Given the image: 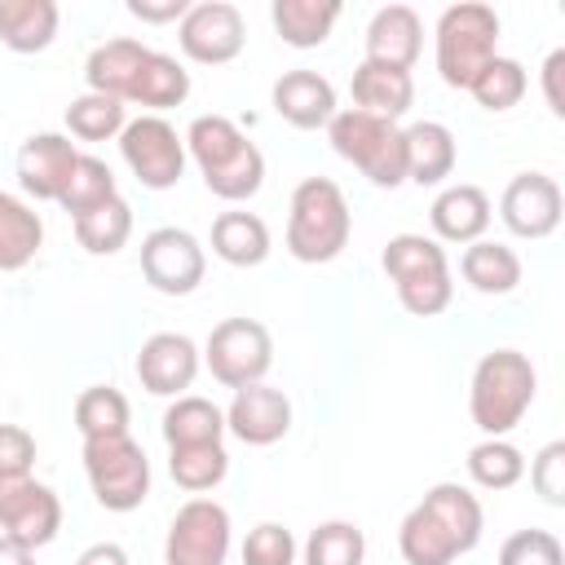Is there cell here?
Segmentation results:
<instances>
[{"label": "cell", "mask_w": 565, "mask_h": 565, "mask_svg": "<svg viewBox=\"0 0 565 565\" xmlns=\"http://www.w3.org/2000/svg\"><path fill=\"white\" fill-rule=\"evenodd\" d=\"M349 203L344 190L327 177H305L291 190V212H287V252L305 265H327L349 247Z\"/></svg>", "instance_id": "cell-3"}, {"label": "cell", "mask_w": 565, "mask_h": 565, "mask_svg": "<svg viewBox=\"0 0 565 565\" xmlns=\"http://www.w3.org/2000/svg\"><path fill=\"white\" fill-rule=\"evenodd\" d=\"M124 124H128V119H124V102L102 97V93H79V97L66 106V128H71V137H79V141L119 137Z\"/></svg>", "instance_id": "cell-40"}, {"label": "cell", "mask_w": 565, "mask_h": 565, "mask_svg": "<svg viewBox=\"0 0 565 565\" xmlns=\"http://www.w3.org/2000/svg\"><path fill=\"white\" fill-rule=\"evenodd\" d=\"M177 44L199 66H225V62H234L243 53V44H247V26H243L238 4H230V0L190 4L185 18L177 22Z\"/></svg>", "instance_id": "cell-10"}, {"label": "cell", "mask_w": 565, "mask_h": 565, "mask_svg": "<svg viewBox=\"0 0 565 565\" xmlns=\"http://www.w3.org/2000/svg\"><path fill=\"white\" fill-rule=\"evenodd\" d=\"M243 565H296V539L278 521H260L243 539Z\"/></svg>", "instance_id": "cell-42"}, {"label": "cell", "mask_w": 565, "mask_h": 565, "mask_svg": "<svg viewBox=\"0 0 565 565\" xmlns=\"http://www.w3.org/2000/svg\"><path fill=\"white\" fill-rule=\"evenodd\" d=\"M75 565H128V552L119 543H93V547L79 552Z\"/></svg>", "instance_id": "cell-48"}, {"label": "cell", "mask_w": 565, "mask_h": 565, "mask_svg": "<svg viewBox=\"0 0 565 565\" xmlns=\"http://www.w3.org/2000/svg\"><path fill=\"white\" fill-rule=\"evenodd\" d=\"M274 110L291 124V128H327L335 115V88L327 75L318 71H287L274 84Z\"/></svg>", "instance_id": "cell-18"}, {"label": "cell", "mask_w": 565, "mask_h": 565, "mask_svg": "<svg viewBox=\"0 0 565 565\" xmlns=\"http://www.w3.org/2000/svg\"><path fill=\"white\" fill-rule=\"evenodd\" d=\"M397 547H402V561L406 565H450L455 556H459V547H455V539L433 521V512L428 508H411L406 512V521H402V530H397Z\"/></svg>", "instance_id": "cell-32"}, {"label": "cell", "mask_w": 565, "mask_h": 565, "mask_svg": "<svg viewBox=\"0 0 565 565\" xmlns=\"http://www.w3.org/2000/svg\"><path fill=\"white\" fill-rule=\"evenodd\" d=\"M530 486L543 503L565 508V441H547L530 463Z\"/></svg>", "instance_id": "cell-44"}, {"label": "cell", "mask_w": 565, "mask_h": 565, "mask_svg": "<svg viewBox=\"0 0 565 565\" xmlns=\"http://www.w3.org/2000/svg\"><path fill=\"white\" fill-rule=\"evenodd\" d=\"M525 88H530V79H525V66L516 62V57H490L486 66H481V75L468 84V93L477 97V106H486V110H512L521 97H525Z\"/></svg>", "instance_id": "cell-37"}, {"label": "cell", "mask_w": 565, "mask_h": 565, "mask_svg": "<svg viewBox=\"0 0 565 565\" xmlns=\"http://www.w3.org/2000/svg\"><path fill=\"white\" fill-rule=\"evenodd\" d=\"M331 150L340 159H349L371 185L393 190L406 181V146H402V128L393 119L366 115V110H335L327 124Z\"/></svg>", "instance_id": "cell-4"}, {"label": "cell", "mask_w": 565, "mask_h": 565, "mask_svg": "<svg viewBox=\"0 0 565 565\" xmlns=\"http://www.w3.org/2000/svg\"><path fill=\"white\" fill-rule=\"evenodd\" d=\"M225 428L243 446H274L291 433V402L282 388H269V384L234 388V402L225 406Z\"/></svg>", "instance_id": "cell-15"}, {"label": "cell", "mask_w": 565, "mask_h": 565, "mask_svg": "<svg viewBox=\"0 0 565 565\" xmlns=\"http://www.w3.org/2000/svg\"><path fill=\"white\" fill-rule=\"evenodd\" d=\"M44 243V221L35 207H26L18 194L0 190V269H26Z\"/></svg>", "instance_id": "cell-26"}, {"label": "cell", "mask_w": 565, "mask_h": 565, "mask_svg": "<svg viewBox=\"0 0 565 565\" xmlns=\"http://www.w3.org/2000/svg\"><path fill=\"white\" fill-rule=\"evenodd\" d=\"M459 274L472 291L481 296H508L516 291L521 282V256L508 247V243H490V238H477L463 247L459 256Z\"/></svg>", "instance_id": "cell-25"}, {"label": "cell", "mask_w": 565, "mask_h": 565, "mask_svg": "<svg viewBox=\"0 0 565 565\" xmlns=\"http://www.w3.org/2000/svg\"><path fill=\"white\" fill-rule=\"evenodd\" d=\"M185 9V0H128V13L141 22H181Z\"/></svg>", "instance_id": "cell-46"}, {"label": "cell", "mask_w": 565, "mask_h": 565, "mask_svg": "<svg viewBox=\"0 0 565 565\" xmlns=\"http://www.w3.org/2000/svg\"><path fill=\"white\" fill-rule=\"evenodd\" d=\"M168 472H172V481L181 490L203 494V490H216L225 481L230 455H225L221 441H212V446H172L168 450Z\"/></svg>", "instance_id": "cell-34"}, {"label": "cell", "mask_w": 565, "mask_h": 565, "mask_svg": "<svg viewBox=\"0 0 565 565\" xmlns=\"http://www.w3.org/2000/svg\"><path fill=\"white\" fill-rule=\"evenodd\" d=\"M397 300L406 313L415 318H433L441 309H450L455 300V282H450V269H428V274H411V278H397Z\"/></svg>", "instance_id": "cell-41"}, {"label": "cell", "mask_w": 565, "mask_h": 565, "mask_svg": "<svg viewBox=\"0 0 565 565\" xmlns=\"http://www.w3.org/2000/svg\"><path fill=\"white\" fill-rule=\"evenodd\" d=\"M499 44V13L481 0H463L441 9L437 18V75L450 88H468L481 66L494 57Z\"/></svg>", "instance_id": "cell-5"}, {"label": "cell", "mask_w": 565, "mask_h": 565, "mask_svg": "<svg viewBox=\"0 0 565 565\" xmlns=\"http://www.w3.org/2000/svg\"><path fill=\"white\" fill-rule=\"evenodd\" d=\"M35 437L22 424H0V477H31Z\"/></svg>", "instance_id": "cell-45"}, {"label": "cell", "mask_w": 565, "mask_h": 565, "mask_svg": "<svg viewBox=\"0 0 565 565\" xmlns=\"http://www.w3.org/2000/svg\"><path fill=\"white\" fill-rule=\"evenodd\" d=\"M225 437V411L199 393H181L163 411V441L172 446H212Z\"/></svg>", "instance_id": "cell-28"}, {"label": "cell", "mask_w": 565, "mask_h": 565, "mask_svg": "<svg viewBox=\"0 0 565 565\" xmlns=\"http://www.w3.org/2000/svg\"><path fill=\"white\" fill-rule=\"evenodd\" d=\"M499 565H565L556 534L547 530H516L499 547Z\"/></svg>", "instance_id": "cell-43"}, {"label": "cell", "mask_w": 565, "mask_h": 565, "mask_svg": "<svg viewBox=\"0 0 565 565\" xmlns=\"http://www.w3.org/2000/svg\"><path fill=\"white\" fill-rule=\"evenodd\" d=\"M349 93H353V110H366V115H380V119L397 124L415 102V79H411V71L358 62V71L349 79Z\"/></svg>", "instance_id": "cell-20"}, {"label": "cell", "mask_w": 565, "mask_h": 565, "mask_svg": "<svg viewBox=\"0 0 565 565\" xmlns=\"http://www.w3.org/2000/svg\"><path fill=\"white\" fill-rule=\"evenodd\" d=\"M225 556H230V512L203 494L181 503L163 539V565H225Z\"/></svg>", "instance_id": "cell-9"}, {"label": "cell", "mask_w": 565, "mask_h": 565, "mask_svg": "<svg viewBox=\"0 0 565 565\" xmlns=\"http://www.w3.org/2000/svg\"><path fill=\"white\" fill-rule=\"evenodd\" d=\"M203 269H207V256H203V243L190 230L159 225L141 238V274L154 291L190 296L203 282Z\"/></svg>", "instance_id": "cell-12"}, {"label": "cell", "mask_w": 565, "mask_h": 565, "mask_svg": "<svg viewBox=\"0 0 565 565\" xmlns=\"http://www.w3.org/2000/svg\"><path fill=\"white\" fill-rule=\"evenodd\" d=\"M53 0H0V44L13 53H44L57 35Z\"/></svg>", "instance_id": "cell-24"}, {"label": "cell", "mask_w": 565, "mask_h": 565, "mask_svg": "<svg viewBox=\"0 0 565 565\" xmlns=\"http://www.w3.org/2000/svg\"><path fill=\"white\" fill-rule=\"evenodd\" d=\"M419 508H428L433 521L455 539L459 556L472 552V547L481 543V525H486V516H481V503H477V494H472L468 486H459V481H437V486L419 499Z\"/></svg>", "instance_id": "cell-23"}, {"label": "cell", "mask_w": 565, "mask_h": 565, "mask_svg": "<svg viewBox=\"0 0 565 565\" xmlns=\"http://www.w3.org/2000/svg\"><path fill=\"white\" fill-rule=\"evenodd\" d=\"M62 530V499L35 477H0V534L22 547H44Z\"/></svg>", "instance_id": "cell-11"}, {"label": "cell", "mask_w": 565, "mask_h": 565, "mask_svg": "<svg viewBox=\"0 0 565 565\" xmlns=\"http://www.w3.org/2000/svg\"><path fill=\"white\" fill-rule=\"evenodd\" d=\"M146 44L141 40H128V35H115L106 44H97L84 62V79H88V93H102V97H115V102H128L132 84H137V71L146 62Z\"/></svg>", "instance_id": "cell-22"}, {"label": "cell", "mask_w": 565, "mask_h": 565, "mask_svg": "<svg viewBox=\"0 0 565 565\" xmlns=\"http://www.w3.org/2000/svg\"><path fill=\"white\" fill-rule=\"evenodd\" d=\"M185 154L199 163L203 185L225 203H243L265 185V154L225 115H199L185 128Z\"/></svg>", "instance_id": "cell-1"}, {"label": "cell", "mask_w": 565, "mask_h": 565, "mask_svg": "<svg viewBox=\"0 0 565 565\" xmlns=\"http://www.w3.org/2000/svg\"><path fill=\"white\" fill-rule=\"evenodd\" d=\"M499 216L516 238H547L561 225V185L547 172H521L508 181Z\"/></svg>", "instance_id": "cell-13"}, {"label": "cell", "mask_w": 565, "mask_h": 565, "mask_svg": "<svg viewBox=\"0 0 565 565\" xmlns=\"http://www.w3.org/2000/svg\"><path fill=\"white\" fill-rule=\"evenodd\" d=\"M561 75H565V49L547 53V62H543V97H547V110H552V115H565V93H561Z\"/></svg>", "instance_id": "cell-47"}, {"label": "cell", "mask_w": 565, "mask_h": 565, "mask_svg": "<svg viewBox=\"0 0 565 565\" xmlns=\"http://www.w3.org/2000/svg\"><path fill=\"white\" fill-rule=\"evenodd\" d=\"M199 375V344L181 331H154L137 353V380L154 397H181Z\"/></svg>", "instance_id": "cell-14"}, {"label": "cell", "mask_w": 565, "mask_h": 565, "mask_svg": "<svg viewBox=\"0 0 565 565\" xmlns=\"http://www.w3.org/2000/svg\"><path fill=\"white\" fill-rule=\"evenodd\" d=\"M79 150L71 137L62 132H31L22 146H18V185L35 199V203H57L71 168H75Z\"/></svg>", "instance_id": "cell-16"}, {"label": "cell", "mask_w": 565, "mask_h": 565, "mask_svg": "<svg viewBox=\"0 0 565 565\" xmlns=\"http://www.w3.org/2000/svg\"><path fill=\"white\" fill-rule=\"evenodd\" d=\"M366 534L353 521H322L305 539V565H362Z\"/></svg>", "instance_id": "cell-39"}, {"label": "cell", "mask_w": 565, "mask_h": 565, "mask_svg": "<svg viewBox=\"0 0 565 565\" xmlns=\"http://www.w3.org/2000/svg\"><path fill=\"white\" fill-rule=\"evenodd\" d=\"M115 194H119V190H115V172L106 168V159L79 154L75 168H71V177H66V185H62V194H57V203H62V207L71 212V221H75V216L102 207V203L115 199Z\"/></svg>", "instance_id": "cell-35"}, {"label": "cell", "mask_w": 565, "mask_h": 565, "mask_svg": "<svg viewBox=\"0 0 565 565\" xmlns=\"http://www.w3.org/2000/svg\"><path fill=\"white\" fill-rule=\"evenodd\" d=\"M468 477L481 490H512L525 477V455L508 437H486L468 450Z\"/></svg>", "instance_id": "cell-36"}, {"label": "cell", "mask_w": 565, "mask_h": 565, "mask_svg": "<svg viewBox=\"0 0 565 565\" xmlns=\"http://www.w3.org/2000/svg\"><path fill=\"white\" fill-rule=\"evenodd\" d=\"M534 393H539L534 362L516 349H494L472 371L468 415L486 437H503L525 419V411L534 406Z\"/></svg>", "instance_id": "cell-2"}, {"label": "cell", "mask_w": 565, "mask_h": 565, "mask_svg": "<svg viewBox=\"0 0 565 565\" xmlns=\"http://www.w3.org/2000/svg\"><path fill=\"white\" fill-rule=\"evenodd\" d=\"M380 265L393 282L411 278V274H428V269H450L446 247L437 238H424V234H393L380 252Z\"/></svg>", "instance_id": "cell-38"}, {"label": "cell", "mask_w": 565, "mask_h": 565, "mask_svg": "<svg viewBox=\"0 0 565 565\" xmlns=\"http://www.w3.org/2000/svg\"><path fill=\"white\" fill-rule=\"evenodd\" d=\"M428 221H433V234L446 238V243H477L490 225V199L481 185H446L433 207H428Z\"/></svg>", "instance_id": "cell-19"}, {"label": "cell", "mask_w": 565, "mask_h": 565, "mask_svg": "<svg viewBox=\"0 0 565 565\" xmlns=\"http://www.w3.org/2000/svg\"><path fill=\"white\" fill-rule=\"evenodd\" d=\"M190 97V71L172 57V53H146L141 71H137V84L128 93V102L146 106V110H168V106H181Z\"/></svg>", "instance_id": "cell-30"}, {"label": "cell", "mask_w": 565, "mask_h": 565, "mask_svg": "<svg viewBox=\"0 0 565 565\" xmlns=\"http://www.w3.org/2000/svg\"><path fill=\"white\" fill-rule=\"evenodd\" d=\"M424 49V22L411 4H384L375 9L371 26H366V57L375 66H393V71H411L415 57Z\"/></svg>", "instance_id": "cell-17"}, {"label": "cell", "mask_w": 565, "mask_h": 565, "mask_svg": "<svg viewBox=\"0 0 565 565\" xmlns=\"http://www.w3.org/2000/svg\"><path fill=\"white\" fill-rule=\"evenodd\" d=\"M402 146H406V181L415 185H441L455 172V132L437 119H419L411 128H402Z\"/></svg>", "instance_id": "cell-21"}, {"label": "cell", "mask_w": 565, "mask_h": 565, "mask_svg": "<svg viewBox=\"0 0 565 565\" xmlns=\"http://www.w3.org/2000/svg\"><path fill=\"white\" fill-rule=\"evenodd\" d=\"M0 565H31V547H22L9 534H0Z\"/></svg>", "instance_id": "cell-49"}, {"label": "cell", "mask_w": 565, "mask_h": 565, "mask_svg": "<svg viewBox=\"0 0 565 565\" xmlns=\"http://www.w3.org/2000/svg\"><path fill=\"white\" fill-rule=\"evenodd\" d=\"M269 18L291 49H318L340 18V0H274Z\"/></svg>", "instance_id": "cell-29"}, {"label": "cell", "mask_w": 565, "mask_h": 565, "mask_svg": "<svg viewBox=\"0 0 565 565\" xmlns=\"http://www.w3.org/2000/svg\"><path fill=\"white\" fill-rule=\"evenodd\" d=\"M203 362H207L212 380L225 384V388L260 384L265 371L274 366L269 327L256 322V318H225V322H216L207 344H203Z\"/></svg>", "instance_id": "cell-7"}, {"label": "cell", "mask_w": 565, "mask_h": 565, "mask_svg": "<svg viewBox=\"0 0 565 565\" xmlns=\"http://www.w3.org/2000/svg\"><path fill=\"white\" fill-rule=\"evenodd\" d=\"M132 419V406L119 388L110 384H93L75 397V428L84 441H102V437H124Z\"/></svg>", "instance_id": "cell-31"}, {"label": "cell", "mask_w": 565, "mask_h": 565, "mask_svg": "<svg viewBox=\"0 0 565 565\" xmlns=\"http://www.w3.org/2000/svg\"><path fill=\"white\" fill-rule=\"evenodd\" d=\"M119 154L146 190H172L185 172V137H177L163 115L128 119L119 132Z\"/></svg>", "instance_id": "cell-8"}, {"label": "cell", "mask_w": 565, "mask_h": 565, "mask_svg": "<svg viewBox=\"0 0 565 565\" xmlns=\"http://www.w3.org/2000/svg\"><path fill=\"white\" fill-rule=\"evenodd\" d=\"M128 234H132V207H128L119 194L106 199L102 207L75 216V238H79V247L93 252V256H115V252L128 243Z\"/></svg>", "instance_id": "cell-33"}, {"label": "cell", "mask_w": 565, "mask_h": 565, "mask_svg": "<svg viewBox=\"0 0 565 565\" xmlns=\"http://www.w3.org/2000/svg\"><path fill=\"white\" fill-rule=\"evenodd\" d=\"M212 252L225 265L252 269L269 256V225L256 212H221L212 221Z\"/></svg>", "instance_id": "cell-27"}, {"label": "cell", "mask_w": 565, "mask_h": 565, "mask_svg": "<svg viewBox=\"0 0 565 565\" xmlns=\"http://www.w3.org/2000/svg\"><path fill=\"white\" fill-rule=\"evenodd\" d=\"M84 472H88L93 499L106 512H132L150 494V459L128 433L84 441Z\"/></svg>", "instance_id": "cell-6"}]
</instances>
